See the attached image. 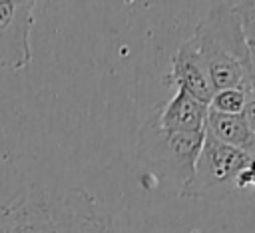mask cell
<instances>
[{"label": "cell", "mask_w": 255, "mask_h": 233, "mask_svg": "<svg viewBox=\"0 0 255 233\" xmlns=\"http://www.w3.org/2000/svg\"><path fill=\"white\" fill-rule=\"evenodd\" d=\"M249 66H251V84L255 82V48H249Z\"/></svg>", "instance_id": "7c38bea8"}, {"label": "cell", "mask_w": 255, "mask_h": 233, "mask_svg": "<svg viewBox=\"0 0 255 233\" xmlns=\"http://www.w3.org/2000/svg\"><path fill=\"white\" fill-rule=\"evenodd\" d=\"M163 84L173 86L175 90H181L191 98L209 106L215 90L191 36L183 40L177 46L175 54L171 56V66H169V72L163 76Z\"/></svg>", "instance_id": "8992f818"}, {"label": "cell", "mask_w": 255, "mask_h": 233, "mask_svg": "<svg viewBox=\"0 0 255 233\" xmlns=\"http://www.w3.org/2000/svg\"><path fill=\"white\" fill-rule=\"evenodd\" d=\"M251 155L217 141L205 131L193 175L181 189V199L223 201L237 193V177L251 163Z\"/></svg>", "instance_id": "277c9868"}, {"label": "cell", "mask_w": 255, "mask_h": 233, "mask_svg": "<svg viewBox=\"0 0 255 233\" xmlns=\"http://www.w3.org/2000/svg\"><path fill=\"white\" fill-rule=\"evenodd\" d=\"M36 4L34 0H0V66L6 70L20 72L32 60L30 32Z\"/></svg>", "instance_id": "5b68a950"}, {"label": "cell", "mask_w": 255, "mask_h": 233, "mask_svg": "<svg viewBox=\"0 0 255 233\" xmlns=\"http://www.w3.org/2000/svg\"><path fill=\"white\" fill-rule=\"evenodd\" d=\"M191 40L209 72L213 90L239 88L251 92L249 46L233 2H215L195 24Z\"/></svg>", "instance_id": "7a4b0ae2"}, {"label": "cell", "mask_w": 255, "mask_h": 233, "mask_svg": "<svg viewBox=\"0 0 255 233\" xmlns=\"http://www.w3.org/2000/svg\"><path fill=\"white\" fill-rule=\"evenodd\" d=\"M203 131H163L147 117L137 131V177L149 191L177 195L193 175Z\"/></svg>", "instance_id": "3957f363"}, {"label": "cell", "mask_w": 255, "mask_h": 233, "mask_svg": "<svg viewBox=\"0 0 255 233\" xmlns=\"http://www.w3.org/2000/svg\"><path fill=\"white\" fill-rule=\"evenodd\" d=\"M163 131H203L207 117V104L175 90V94L149 116Z\"/></svg>", "instance_id": "52a82bcc"}, {"label": "cell", "mask_w": 255, "mask_h": 233, "mask_svg": "<svg viewBox=\"0 0 255 233\" xmlns=\"http://www.w3.org/2000/svg\"><path fill=\"white\" fill-rule=\"evenodd\" d=\"M239 22H241V30H243V38L247 42L249 48H255V2L253 0H245V2H233Z\"/></svg>", "instance_id": "30bf717a"}, {"label": "cell", "mask_w": 255, "mask_h": 233, "mask_svg": "<svg viewBox=\"0 0 255 233\" xmlns=\"http://www.w3.org/2000/svg\"><path fill=\"white\" fill-rule=\"evenodd\" d=\"M251 94L239 88H227V90H217L209 102V110L219 112V114H231V116H239L243 114L245 102Z\"/></svg>", "instance_id": "9c48e42d"}, {"label": "cell", "mask_w": 255, "mask_h": 233, "mask_svg": "<svg viewBox=\"0 0 255 233\" xmlns=\"http://www.w3.org/2000/svg\"><path fill=\"white\" fill-rule=\"evenodd\" d=\"M0 233H116L114 221L84 187L32 183L0 205Z\"/></svg>", "instance_id": "6da1fadb"}, {"label": "cell", "mask_w": 255, "mask_h": 233, "mask_svg": "<svg viewBox=\"0 0 255 233\" xmlns=\"http://www.w3.org/2000/svg\"><path fill=\"white\" fill-rule=\"evenodd\" d=\"M205 131L209 135H213L217 141L255 157V133L249 129V125L241 114L239 116L219 114V112H213L207 108Z\"/></svg>", "instance_id": "ba28073f"}, {"label": "cell", "mask_w": 255, "mask_h": 233, "mask_svg": "<svg viewBox=\"0 0 255 233\" xmlns=\"http://www.w3.org/2000/svg\"><path fill=\"white\" fill-rule=\"evenodd\" d=\"M241 116L245 117V121H247L249 129L255 133V96H253V94L247 98V102H245V108H243V114H241Z\"/></svg>", "instance_id": "8fae6325"}, {"label": "cell", "mask_w": 255, "mask_h": 233, "mask_svg": "<svg viewBox=\"0 0 255 233\" xmlns=\"http://www.w3.org/2000/svg\"><path fill=\"white\" fill-rule=\"evenodd\" d=\"M251 92H253V96H255V82L251 84Z\"/></svg>", "instance_id": "4fadbf2b"}]
</instances>
